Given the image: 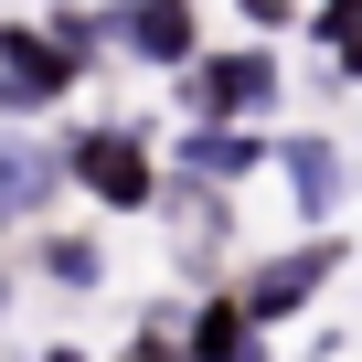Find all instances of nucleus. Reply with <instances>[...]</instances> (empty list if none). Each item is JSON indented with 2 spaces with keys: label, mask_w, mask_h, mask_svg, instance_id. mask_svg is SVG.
<instances>
[{
  "label": "nucleus",
  "mask_w": 362,
  "mask_h": 362,
  "mask_svg": "<svg viewBox=\"0 0 362 362\" xmlns=\"http://www.w3.org/2000/svg\"><path fill=\"white\" fill-rule=\"evenodd\" d=\"M43 277H64V288H96V277H107V256H96L86 235H64V245H43Z\"/></svg>",
  "instance_id": "nucleus-9"
},
{
  "label": "nucleus",
  "mask_w": 362,
  "mask_h": 362,
  "mask_svg": "<svg viewBox=\"0 0 362 362\" xmlns=\"http://www.w3.org/2000/svg\"><path fill=\"white\" fill-rule=\"evenodd\" d=\"M351 75H362V43H351Z\"/></svg>",
  "instance_id": "nucleus-11"
},
{
  "label": "nucleus",
  "mask_w": 362,
  "mask_h": 362,
  "mask_svg": "<svg viewBox=\"0 0 362 362\" xmlns=\"http://www.w3.org/2000/svg\"><path fill=\"white\" fill-rule=\"evenodd\" d=\"M277 149L256 139V128H192V139H181V170H192V181H245V170H267Z\"/></svg>",
  "instance_id": "nucleus-6"
},
{
  "label": "nucleus",
  "mask_w": 362,
  "mask_h": 362,
  "mask_svg": "<svg viewBox=\"0 0 362 362\" xmlns=\"http://www.w3.org/2000/svg\"><path fill=\"white\" fill-rule=\"evenodd\" d=\"M117 43L139 64H181L192 75V43H203V11H117Z\"/></svg>",
  "instance_id": "nucleus-5"
},
{
  "label": "nucleus",
  "mask_w": 362,
  "mask_h": 362,
  "mask_svg": "<svg viewBox=\"0 0 362 362\" xmlns=\"http://www.w3.org/2000/svg\"><path fill=\"white\" fill-rule=\"evenodd\" d=\"M181 362H256V330H245V309H235V298H214V309L192 320V341H181Z\"/></svg>",
  "instance_id": "nucleus-8"
},
{
  "label": "nucleus",
  "mask_w": 362,
  "mask_h": 362,
  "mask_svg": "<svg viewBox=\"0 0 362 362\" xmlns=\"http://www.w3.org/2000/svg\"><path fill=\"white\" fill-rule=\"evenodd\" d=\"M181 96H192L203 128H256V117L277 107V64H267V54H203L192 75H181Z\"/></svg>",
  "instance_id": "nucleus-2"
},
{
  "label": "nucleus",
  "mask_w": 362,
  "mask_h": 362,
  "mask_svg": "<svg viewBox=\"0 0 362 362\" xmlns=\"http://www.w3.org/2000/svg\"><path fill=\"white\" fill-rule=\"evenodd\" d=\"M54 192H64V149H43V139H11V128H0V235L33 224Z\"/></svg>",
  "instance_id": "nucleus-4"
},
{
  "label": "nucleus",
  "mask_w": 362,
  "mask_h": 362,
  "mask_svg": "<svg viewBox=\"0 0 362 362\" xmlns=\"http://www.w3.org/2000/svg\"><path fill=\"white\" fill-rule=\"evenodd\" d=\"M330 267H341V245H298V256H277V267H256V277L235 288V309H245V330H277L288 309H309Z\"/></svg>",
  "instance_id": "nucleus-3"
},
{
  "label": "nucleus",
  "mask_w": 362,
  "mask_h": 362,
  "mask_svg": "<svg viewBox=\"0 0 362 362\" xmlns=\"http://www.w3.org/2000/svg\"><path fill=\"white\" fill-rule=\"evenodd\" d=\"M64 181H75V192H96L107 214H149V203L170 192V160H149L139 128H86V139L64 149Z\"/></svg>",
  "instance_id": "nucleus-1"
},
{
  "label": "nucleus",
  "mask_w": 362,
  "mask_h": 362,
  "mask_svg": "<svg viewBox=\"0 0 362 362\" xmlns=\"http://www.w3.org/2000/svg\"><path fill=\"white\" fill-rule=\"evenodd\" d=\"M277 160H288V192H298V214L320 224V214L341 203V149H330V139H288Z\"/></svg>",
  "instance_id": "nucleus-7"
},
{
  "label": "nucleus",
  "mask_w": 362,
  "mask_h": 362,
  "mask_svg": "<svg viewBox=\"0 0 362 362\" xmlns=\"http://www.w3.org/2000/svg\"><path fill=\"white\" fill-rule=\"evenodd\" d=\"M128 362H181V341H170V330H160V320H149V330H139V341H128Z\"/></svg>",
  "instance_id": "nucleus-10"
}]
</instances>
